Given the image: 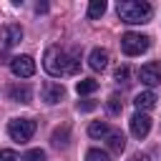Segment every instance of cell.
<instances>
[{"label": "cell", "instance_id": "1", "mask_svg": "<svg viewBox=\"0 0 161 161\" xmlns=\"http://www.w3.org/2000/svg\"><path fill=\"white\" fill-rule=\"evenodd\" d=\"M43 68H45L48 75L60 78V75H73V73H78L80 60H78L75 50L68 53V50L60 48V45H50V48L45 50V55H43Z\"/></svg>", "mask_w": 161, "mask_h": 161}, {"label": "cell", "instance_id": "2", "mask_svg": "<svg viewBox=\"0 0 161 161\" xmlns=\"http://www.w3.org/2000/svg\"><path fill=\"white\" fill-rule=\"evenodd\" d=\"M153 15V8L143 0H121L118 3V18L123 23L138 25V23H148Z\"/></svg>", "mask_w": 161, "mask_h": 161}, {"label": "cell", "instance_id": "3", "mask_svg": "<svg viewBox=\"0 0 161 161\" xmlns=\"http://www.w3.org/2000/svg\"><path fill=\"white\" fill-rule=\"evenodd\" d=\"M148 45H151V38L148 35H141V33H126V35H121V50L126 55H131V58L146 53Z\"/></svg>", "mask_w": 161, "mask_h": 161}, {"label": "cell", "instance_id": "4", "mask_svg": "<svg viewBox=\"0 0 161 161\" xmlns=\"http://www.w3.org/2000/svg\"><path fill=\"white\" fill-rule=\"evenodd\" d=\"M33 133H35V121H33V118H13V121L8 123V136H10L13 141H18V143L30 141Z\"/></svg>", "mask_w": 161, "mask_h": 161}, {"label": "cell", "instance_id": "5", "mask_svg": "<svg viewBox=\"0 0 161 161\" xmlns=\"http://www.w3.org/2000/svg\"><path fill=\"white\" fill-rule=\"evenodd\" d=\"M10 70L18 75V78H30L35 73V60L30 55H15L10 60Z\"/></svg>", "mask_w": 161, "mask_h": 161}, {"label": "cell", "instance_id": "6", "mask_svg": "<svg viewBox=\"0 0 161 161\" xmlns=\"http://www.w3.org/2000/svg\"><path fill=\"white\" fill-rule=\"evenodd\" d=\"M138 78H141V83L148 86V88L158 86V83H161V65H158V63H146V65H141Z\"/></svg>", "mask_w": 161, "mask_h": 161}, {"label": "cell", "instance_id": "7", "mask_svg": "<svg viewBox=\"0 0 161 161\" xmlns=\"http://www.w3.org/2000/svg\"><path fill=\"white\" fill-rule=\"evenodd\" d=\"M0 40H3V45H8V48L18 45V43L23 40V28L15 25V23H5V25L0 28Z\"/></svg>", "mask_w": 161, "mask_h": 161}, {"label": "cell", "instance_id": "8", "mask_svg": "<svg viewBox=\"0 0 161 161\" xmlns=\"http://www.w3.org/2000/svg\"><path fill=\"white\" fill-rule=\"evenodd\" d=\"M148 131H151V118L146 116V113H133L131 116V133L136 136V138H146L148 136Z\"/></svg>", "mask_w": 161, "mask_h": 161}, {"label": "cell", "instance_id": "9", "mask_svg": "<svg viewBox=\"0 0 161 161\" xmlns=\"http://www.w3.org/2000/svg\"><path fill=\"white\" fill-rule=\"evenodd\" d=\"M40 93H43V101L53 106V103H60V98L65 96V88H63L60 83H53V80H48V83H43Z\"/></svg>", "mask_w": 161, "mask_h": 161}, {"label": "cell", "instance_id": "10", "mask_svg": "<svg viewBox=\"0 0 161 161\" xmlns=\"http://www.w3.org/2000/svg\"><path fill=\"white\" fill-rule=\"evenodd\" d=\"M88 65H91L93 70H103V68L108 65V50H103V48H93L91 55H88Z\"/></svg>", "mask_w": 161, "mask_h": 161}, {"label": "cell", "instance_id": "11", "mask_svg": "<svg viewBox=\"0 0 161 161\" xmlns=\"http://www.w3.org/2000/svg\"><path fill=\"white\" fill-rule=\"evenodd\" d=\"M133 103H136V108L143 113V111H151L153 106H156V93L153 91H143V93H138L136 98H133Z\"/></svg>", "mask_w": 161, "mask_h": 161}, {"label": "cell", "instance_id": "12", "mask_svg": "<svg viewBox=\"0 0 161 161\" xmlns=\"http://www.w3.org/2000/svg\"><path fill=\"white\" fill-rule=\"evenodd\" d=\"M106 141H108V148H111L113 153H121V151L126 148V136H123L121 131H111V133L106 136Z\"/></svg>", "mask_w": 161, "mask_h": 161}, {"label": "cell", "instance_id": "13", "mask_svg": "<svg viewBox=\"0 0 161 161\" xmlns=\"http://www.w3.org/2000/svg\"><path fill=\"white\" fill-rule=\"evenodd\" d=\"M108 133H111V126L106 121H93L88 126V136H93V138H106Z\"/></svg>", "mask_w": 161, "mask_h": 161}, {"label": "cell", "instance_id": "14", "mask_svg": "<svg viewBox=\"0 0 161 161\" xmlns=\"http://www.w3.org/2000/svg\"><path fill=\"white\" fill-rule=\"evenodd\" d=\"M10 98L20 101V103H30V88L28 86H13L10 88Z\"/></svg>", "mask_w": 161, "mask_h": 161}, {"label": "cell", "instance_id": "15", "mask_svg": "<svg viewBox=\"0 0 161 161\" xmlns=\"http://www.w3.org/2000/svg\"><path fill=\"white\" fill-rule=\"evenodd\" d=\"M106 0H91V5H88V18L91 20H98L103 13H106Z\"/></svg>", "mask_w": 161, "mask_h": 161}, {"label": "cell", "instance_id": "16", "mask_svg": "<svg viewBox=\"0 0 161 161\" xmlns=\"http://www.w3.org/2000/svg\"><path fill=\"white\" fill-rule=\"evenodd\" d=\"M98 88V80H93V78H80L78 83H75V91L80 93V96H88V93H93Z\"/></svg>", "mask_w": 161, "mask_h": 161}, {"label": "cell", "instance_id": "17", "mask_svg": "<svg viewBox=\"0 0 161 161\" xmlns=\"http://www.w3.org/2000/svg\"><path fill=\"white\" fill-rule=\"evenodd\" d=\"M121 108H123L121 96H118V93H111V96H108V111H111L113 116H118V113H121Z\"/></svg>", "mask_w": 161, "mask_h": 161}, {"label": "cell", "instance_id": "18", "mask_svg": "<svg viewBox=\"0 0 161 161\" xmlns=\"http://www.w3.org/2000/svg\"><path fill=\"white\" fill-rule=\"evenodd\" d=\"M23 161H45V151L43 148H30V151H25Z\"/></svg>", "mask_w": 161, "mask_h": 161}, {"label": "cell", "instance_id": "19", "mask_svg": "<svg viewBox=\"0 0 161 161\" xmlns=\"http://www.w3.org/2000/svg\"><path fill=\"white\" fill-rule=\"evenodd\" d=\"M86 161H108V153L101 151V148H91V151L86 153Z\"/></svg>", "mask_w": 161, "mask_h": 161}, {"label": "cell", "instance_id": "20", "mask_svg": "<svg viewBox=\"0 0 161 161\" xmlns=\"http://www.w3.org/2000/svg\"><path fill=\"white\" fill-rule=\"evenodd\" d=\"M0 161H20V156L10 148H0Z\"/></svg>", "mask_w": 161, "mask_h": 161}, {"label": "cell", "instance_id": "21", "mask_svg": "<svg viewBox=\"0 0 161 161\" xmlns=\"http://www.w3.org/2000/svg\"><path fill=\"white\" fill-rule=\"evenodd\" d=\"M116 80H128V65H118L116 68Z\"/></svg>", "mask_w": 161, "mask_h": 161}, {"label": "cell", "instance_id": "22", "mask_svg": "<svg viewBox=\"0 0 161 161\" xmlns=\"http://www.w3.org/2000/svg\"><path fill=\"white\" fill-rule=\"evenodd\" d=\"M78 108H80V111H93L96 103H93V101H83V103H78Z\"/></svg>", "mask_w": 161, "mask_h": 161}, {"label": "cell", "instance_id": "23", "mask_svg": "<svg viewBox=\"0 0 161 161\" xmlns=\"http://www.w3.org/2000/svg\"><path fill=\"white\" fill-rule=\"evenodd\" d=\"M133 161H141V158H133Z\"/></svg>", "mask_w": 161, "mask_h": 161}]
</instances>
